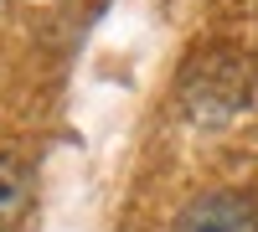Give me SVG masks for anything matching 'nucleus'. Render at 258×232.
<instances>
[{"label":"nucleus","mask_w":258,"mask_h":232,"mask_svg":"<svg viewBox=\"0 0 258 232\" xmlns=\"http://www.w3.org/2000/svg\"><path fill=\"white\" fill-rule=\"evenodd\" d=\"M253 201L243 191H202L176 212L170 232H253Z\"/></svg>","instance_id":"f03ea898"},{"label":"nucleus","mask_w":258,"mask_h":232,"mask_svg":"<svg viewBox=\"0 0 258 232\" xmlns=\"http://www.w3.org/2000/svg\"><path fill=\"white\" fill-rule=\"evenodd\" d=\"M31 165L21 160V155H0V232H16L21 217H26V206H31Z\"/></svg>","instance_id":"7ed1b4c3"},{"label":"nucleus","mask_w":258,"mask_h":232,"mask_svg":"<svg viewBox=\"0 0 258 232\" xmlns=\"http://www.w3.org/2000/svg\"><path fill=\"white\" fill-rule=\"evenodd\" d=\"M258 88V52L238 41H207L186 57L176 78V103L191 124H227L238 119Z\"/></svg>","instance_id":"f257e3e1"}]
</instances>
